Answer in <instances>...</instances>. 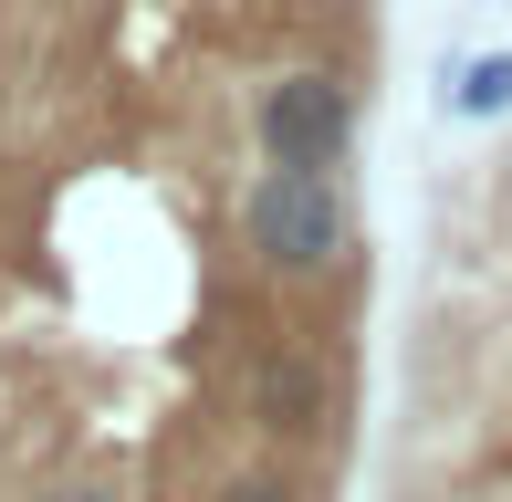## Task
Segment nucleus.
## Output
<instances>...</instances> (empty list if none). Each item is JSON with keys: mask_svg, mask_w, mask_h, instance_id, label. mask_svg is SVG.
I'll use <instances>...</instances> for the list:
<instances>
[{"mask_svg": "<svg viewBox=\"0 0 512 502\" xmlns=\"http://www.w3.org/2000/svg\"><path fill=\"white\" fill-rule=\"evenodd\" d=\"M230 231H241V262L272 293L356 283V262H366V220H356L345 168H251L241 199H230Z\"/></svg>", "mask_w": 512, "mask_h": 502, "instance_id": "1", "label": "nucleus"}, {"mask_svg": "<svg viewBox=\"0 0 512 502\" xmlns=\"http://www.w3.org/2000/svg\"><path fill=\"white\" fill-rule=\"evenodd\" d=\"M356 126H366V95L324 63H293L251 95V157L262 168H345L356 157Z\"/></svg>", "mask_w": 512, "mask_h": 502, "instance_id": "2", "label": "nucleus"}, {"mask_svg": "<svg viewBox=\"0 0 512 502\" xmlns=\"http://www.w3.org/2000/svg\"><path fill=\"white\" fill-rule=\"evenodd\" d=\"M450 116H460V126L512 116V53H460V63H450Z\"/></svg>", "mask_w": 512, "mask_h": 502, "instance_id": "3", "label": "nucleus"}]
</instances>
